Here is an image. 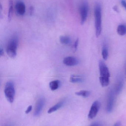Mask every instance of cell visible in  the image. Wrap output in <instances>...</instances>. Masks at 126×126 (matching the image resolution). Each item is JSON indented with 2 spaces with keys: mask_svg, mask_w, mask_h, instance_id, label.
Segmentation results:
<instances>
[{
  "mask_svg": "<svg viewBox=\"0 0 126 126\" xmlns=\"http://www.w3.org/2000/svg\"><path fill=\"white\" fill-rule=\"evenodd\" d=\"M100 70V81L103 87L107 86L109 83L110 73L108 67L103 61H100L99 63Z\"/></svg>",
  "mask_w": 126,
  "mask_h": 126,
  "instance_id": "6da1fadb",
  "label": "cell"
},
{
  "mask_svg": "<svg viewBox=\"0 0 126 126\" xmlns=\"http://www.w3.org/2000/svg\"><path fill=\"white\" fill-rule=\"evenodd\" d=\"M18 41V37L15 34L11 37L7 43L6 51L7 55L11 58H14L17 55Z\"/></svg>",
  "mask_w": 126,
  "mask_h": 126,
  "instance_id": "7a4b0ae2",
  "label": "cell"
},
{
  "mask_svg": "<svg viewBox=\"0 0 126 126\" xmlns=\"http://www.w3.org/2000/svg\"><path fill=\"white\" fill-rule=\"evenodd\" d=\"M95 19L96 36L98 37L102 30V14L101 7L100 3H96L94 8Z\"/></svg>",
  "mask_w": 126,
  "mask_h": 126,
  "instance_id": "3957f363",
  "label": "cell"
},
{
  "mask_svg": "<svg viewBox=\"0 0 126 126\" xmlns=\"http://www.w3.org/2000/svg\"><path fill=\"white\" fill-rule=\"evenodd\" d=\"M5 97L9 102L12 103L15 98V90L14 83L12 81H8L5 84L4 89Z\"/></svg>",
  "mask_w": 126,
  "mask_h": 126,
  "instance_id": "277c9868",
  "label": "cell"
},
{
  "mask_svg": "<svg viewBox=\"0 0 126 126\" xmlns=\"http://www.w3.org/2000/svg\"><path fill=\"white\" fill-rule=\"evenodd\" d=\"M89 10L88 3L86 1H84L81 3L80 7L81 23V24H83L87 19Z\"/></svg>",
  "mask_w": 126,
  "mask_h": 126,
  "instance_id": "5b68a950",
  "label": "cell"
},
{
  "mask_svg": "<svg viewBox=\"0 0 126 126\" xmlns=\"http://www.w3.org/2000/svg\"><path fill=\"white\" fill-rule=\"evenodd\" d=\"M100 103L98 101H94L92 104L90 111L89 112L88 117L90 119H92L95 117L100 110Z\"/></svg>",
  "mask_w": 126,
  "mask_h": 126,
  "instance_id": "8992f818",
  "label": "cell"
},
{
  "mask_svg": "<svg viewBox=\"0 0 126 126\" xmlns=\"http://www.w3.org/2000/svg\"><path fill=\"white\" fill-rule=\"evenodd\" d=\"M16 13L18 16H22L26 12V6L23 2L21 1H18L15 5Z\"/></svg>",
  "mask_w": 126,
  "mask_h": 126,
  "instance_id": "52a82bcc",
  "label": "cell"
},
{
  "mask_svg": "<svg viewBox=\"0 0 126 126\" xmlns=\"http://www.w3.org/2000/svg\"><path fill=\"white\" fill-rule=\"evenodd\" d=\"M45 104V100L43 98H39L36 104L34 115L35 117L40 115Z\"/></svg>",
  "mask_w": 126,
  "mask_h": 126,
  "instance_id": "ba28073f",
  "label": "cell"
},
{
  "mask_svg": "<svg viewBox=\"0 0 126 126\" xmlns=\"http://www.w3.org/2000/svg\"><path fill=\"white\" fill-rule=\"evenodd\" d=\"M114 95L112 90H110L108 95L107 104L106 110L108 113L111 112L113 110L114 103Z\"/></svg>",
  "mask_w": 126,
  "mask_h": 126,
  "instance_id": "9c48e42d",
  "label": "cell"
},
{
  "mask_svg": "<svg viewBox=\"0 0 126 126\" xmlns=\"http://www.w3.org/2000/svg\"><path fill=\"white\" fill-rule=\"evenodd\" d=\"M63 63L66 66H73L77 65L79 61L76 58L70 56L65 58L63 61Z\"/></svg>",
  "mask_w": 126,
  "mask_h": 126,
  "instance_id": "30bf717a",
  "label": "cell"
},
{
  "mask_svg": "<svg viewBox=\"0 0 126 126\" xmlns=\"http://www.w3.org/2000/svg\"><path fill=\"white\" fill-rule=\"evenodd\" d=\"M70 81L72 83H82L84 81V78L78 75H72L70 79Z\"/></svg>",
  "mask_w": 126,
  "mask_h": 126,
  "instance_id": "8fae6325",
  "label": "cell"
},
{
  "mask_svg": "<svg viewBox=\"0 0 126 126\" xmlns=\"http://www.w3.org/2000/svg\"><path fill=\"white\" fill-rule=\"evenodd\" d=\"M64 102H65V101L63 100L60 101V102H58L55 105H54V106L51 107L48 110L47 112H48L49 114H51V113H52V112L57 111L58 110L61 108L63 106Z\"/></svg>",
  "mask_w": 126,
  "mask_h": 126,
  "instance_id": "7c38bea8",
  "label": "cell"
},
{
  "mask_svg": "<svg viewBox=\"0 0 126 126\" xmlns=\"http://www.w3.org/2000/svg\"><path fill=\"white\" fill-rule=\"evenodd\" d=\"M60 84V82L59 80H55L51 81L49 83V87L52 91H55L58 89Z\"/></svg>",
  "mask_w": 126,
  "mask_h": 126,
  "instance_id": "4fadbf2b",
  "label": "cell"
},
{
  "mask_svg": "<svg viewBox=\"0 0 126 126\" xmlns=\"http://www.w3.org/2000/svg\"><path fill=\"white\" fill-rule=\"evenodd\" d=\"M8 9V20L10 22L12 19L13 11V2L12 0H10L9 1Z\"/></svg>",
  "mask_w": 126,
  "mask_h": 126,
  "instance_id": "5bb4252c",
  "label": "cell"
},
{
  "mask_svg": "<svg viewBox=\"0 0 126 126\" xmlns=\"http://www.w3.org/2000/svg\"><path fill=\"white\" fill-rule=\"evenodd\" d=\"M117 32L118 34L124 35L126 34V25L122 24L119 25L117 29Z\"/></svg>",
  "mask_w": 126,
  "mask_h": 126,
  "instance_id": "9a60e30c",
  "label": "cell"
},
{
  "mask_svg": "<svg viewBox=\"0 0 126 126\" xmlns=\"http://www.w3.org/2000/svg\"><path fill=\"white\" fill-rule=\"evenodd\" d=\"M60 41L63 45H68L71 43V39L69 36L62 35L60 37Z\"/></svg>",
  "mask_w": 126,
  "mask_h": 126,
  "instance_id": "2e32d148",
  "label": "cell"
},
{
  "mask_svg": "<svg viewBox=\"0 0 126 126\" xmlns=\"http://www.w3.org/2000/svg\"><path fill=\"white\" fill-rule=\"evenodd\" d=\"M124 83L122 80H119L117 82L115 88V93L116 94H119L122 91Z\"/></svg>",
  "mask_w": 126,
  "mask_h": 126,
  "instance_id": "e0dca14e",
  "label": "cell"
},
{
  "mask_svg": "<svg viewBox=\"0 0 126 126\" xmlns=\"http://www.w3.org/2000/svg\"><path fill=\"white\" fill-rule=\"evenodd\" d=\"M75 94L78 96H82L86 98L89 97L90 95V92L87 90H81L79 92H75Z\"/></svg>",
  "mask_w": 126,
  "mask_h": 126,
  "instance_id": "ac0fdd59",
  "label": "cell"
},
{
  "mask_svg": "<svg viewBox=\"0 0 126 126\" xmlns=\"http://www.w3.org/2000/svg\"><path fill=\"white\" fill-rule=\"evenodd\" d=\"M102 56L104 60H107L108 57V48L106 46H104L103 47L102 52Z\"/></svg>",
  "mask_w": 126,
  "mask_h": 126,
  "instance_id": "d6986e66",
  "label": "cell"
},
{
  "mask_svg": "<svg viewBox=\"0 0 126 126\" xmlns=\"http://www.w3.org/2000/svg\"><path fill=\"white\" fill-rule=\"evenodd\" d=\"M32 106L31 105L29 106L28 107H27V109L26 111H25V112L26 114H29V113L31 112L32 111Z\"/></svg>",
  "mask_w": 126,
  "mask_h": 126,
  "instance_id": "ffe728a7",
  "label": "cell"
},
{
  "mask_svg": "<svg viewBox=\"0 0 126 126\" xmlns=\"http://www.w3.org/2000/svg\"><path fill=\"white\" fill-rule=\"evenodd\" d=\"M78 42H79V40L78 39H77L76 41L75 42L74 44V47L75 51L77 50V49L78 46Z\"/></svg>",
  "mask_w": 126,
  "mask_h": 126,
  "instance_id": "44dd1931",
  "label": "cell"
},
{
  "mask_svg": "<svg viewBox=\"0 0 126 126\" xmlns=\"http://www.w3.org/2000/svg\"><path fill=\"white\" fill-rule=\"evenodd\" d=\"M90 126H103V125L100 122H95L91 124Z\"/></svg>",
  "mask_w": 126,
  "mask_h": 126,
  "instance_id": "7402d4cb",
  "label": "cell"
},
{
  "mask_svg": "<svg viewBox=\"0 0 126 126\" xmlns=\"http://www.w3.org/2000/svg\"><path fill=\"white\" fill-rule=\"evenodd\" d=\"M121 4L123 6L126 10V1L125 0H122L121 1Z\"/></svg>",
  "mask_w": 126,
  "mask_h": 126,
  "instance_id": "603a6c76",
  "label": "cell"
},
{
  "mask_svg": "<svg viewBox=\"0 0 126 126\" xmlns=\"http://www.w3.org/2000/svg\"><path fill=\"white\" fill-rule=\"evenodd\" d=\"M30 15H32L33 12H34V8L33 7H30Z\"/></svg>",
  "mask_w": 126,
  "mask_h": 126,
  "instance_id": "cb8c5ba5",
  "label": "cell"
},
{
  "mask_svg": "<svg viewBox=\"0 0 126 126\" xmlns=\"http://www.w3.org/2000/svg\"><path fill=\"white\" fill-rule=\"evenodd\" d=\"M3 54V48L0 47V55L1 56H2Z\"/></svg>",
  "mask_w": 126,
  "mask_h": 126,
  "instance_id": "d4e9b609",
  "label": "cell"
},
{
  "mask_svg": "<svg viewBox=\"0 0 126 126\" xmlns=\"http://www.w3.org/2000/svg\"><path fill=\"white\" fill-rule=\"evenodd\" d=\"M113 9H114V10L115 11H116V12H119V11H118V9L117 7V6H115L113 7Z\"/></svg>",
  "mask_w": 126,
  "mask_h": 126,
  "instance_id": "484cf974",
  "label": "cell"
},
{
  "mask_svg": "<svg viewBox=\"0 0 126 126\" xmlns=\"http://www.w3.org/2000/svg\"><path fill=\"white\" fill-rule=\"evenodd\" d=\"M121 123L120 122H118L116 123L115 124H114V126H120Z\"/></svg>",
  "mask_w": 126,
  "mask_h": 126,
  "instance_id": "4316f807",
  "label": "cell"
},
{
  "mask_svg": "<svg viewBox=\"0 0 126 126\" xmlns=\"http://www.w3.org/2000/svg\"><path fill=\"white\" fill-rule=\"evenodd\" d=\"M4 126H12L11 124H7V125H6Z\"/></svg>",
  "mask_w": 126,
  "mask_h": 126,
  "instance_id": "83f0119b",
  "label": "cell"
},
{
  "mask_svg": "<svg viewBox=\"0 0 126 126\" xmlns=\"http://www.w3.org/2000/svg\"></svg>",
  "mask_w": 126,
  "mask_h": 126,
  "instance_id": "f1b7e54d",
  "label": "cell"
}]
</instances>
